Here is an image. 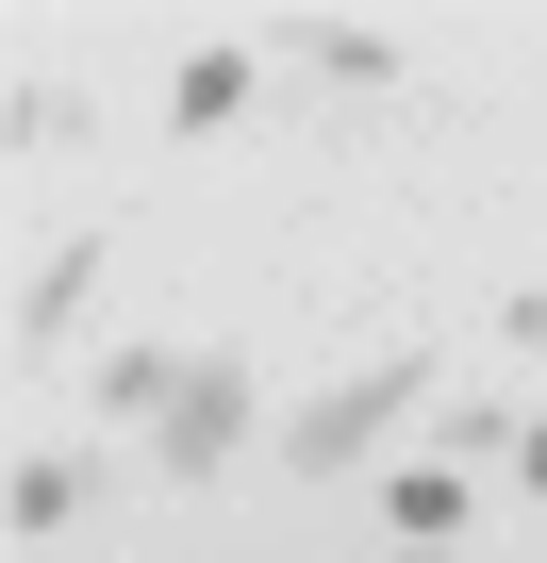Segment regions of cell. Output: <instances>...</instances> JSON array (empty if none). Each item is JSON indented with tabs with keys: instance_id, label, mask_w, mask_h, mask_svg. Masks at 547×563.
I'll list each match as a JSON object with an SVG mask.
<instances>
[{
	"instance_id": "obj_3",
	"label": "cell",
	"mask_w": 547,
	"mask_h": 563,
	"mask_svg": "<svg viewBox=\"0 0 547 563\" xmlns=\"http://www.w3.org/2000/svg\"><path fill=\"white\" fill-rule=\"evenodd\" d=\"M100 265H117V232L84 216V232H67V249H51L34 282H18V349H67V332H84V299H100Z\"/></svg>"
},
{
	"instance_id": "obj_10",
	"label": "cell",
	"mask_w": 547,
	"mask_h": 563,
	"mask_svg": "<svg viewBox=\"0 0 547 563\" xmlns=\"http://www.w3.org/2000/svg\"><path fill=\"white\" fill-rule=\"evenodd\" d=\"M166 398H183L166 349H117V365H100V415H166Z\"/></svg>"
},
{
	"instance_id": "obj_6",
	"label": "cell",
	"mask_w": 547,
	"mask_h": 563,
	"mask_svg": "<svg viewBox=\"0 0 547 563\" xmlns=\"http://www.w3.org/2000/svg\"><path fill=\"white\" fill-rule=\"evenodd\" d=\"M382 530L398 547H448L464 530V464H382Z\"/></svg>"
},
{
	"instance_id": "obj_2",
	"label": "cell",
	"mask_w": 547,
	"mask_h": 563,
	"mask_svg": "<svg viewBox=\"0 0 547 563\" xmlns=\"http://www.w3.org/2000/svg\"><path fill=\"white\" fill-rule=\"evenodd\" d=\"M232 448H249V365H232V349H199V365H183V398H166V431H150V464H166V481H216Z\"/></svg>"
},
{
	"instance_id": "obj_1",
	"label": "cell",
	"mask_w": 547,
	"mask_h": 563,
	"mask_svg": "<svg viewBox=\"0 0 547 563\" xmlns=\"http://www.w3.org/2000/svg\"><path fill=\"white\" fill-rule=\"evenodd\" d=\"M415 398H431V349H382V365H349L332 398H299V431H283V448H299V481H349V464H382V431H398Z\"/></svg>"
},
{
	"instance_id": "obj_11",
	"label": "cell",
	"mask_w": 547,
	"mask_h": 563,
	"mask_svg": "<svg viewBox=\"0 0 547 563\" xmlns=\"http://www.w3.org/2000/svg\"><path fill=\"white\" fill-rule=\"evenodd\" d=\"M514 481H530V497H547V415H530V431H514Z\"/></svg>"
},
{
	"instance_id": "obj_8",
	"label": "cell",
	"mask_w": 547,
	"mask_h": 563,
	"mask_svg": "<svg viewBox=\"0 0 547 563\" xmlns=\"http://www.w3.org/2000/svg\"><path fill=\"white\" fill-rule=\"evenodd\" d=\"M514 431H530V415H497V398H448V415H431V464H514Z\"/></svg>"
},
{
	"instance_id": "obj_7",
	"label": "cell",
	"mask_w": 547,
	"mask_h": 563,
	"mask_svg": "<svg viewBox=\"0 0 547 563\" xmlns=\"http://www.w3.org/2000/svg\"><path fill=\"white\" fill-rule=\"evenodd\" d=\"M299 51H316V67H332V84H398V67H415V51H398V34H365V18H316V34H299Z\"/></svg>"
},
{
	"instance_id": "obj_9",
	"label": "cell",
	"mask_w": 547,
	"mask_h": 563,
	"mask_svg": "<svg viewBox=\"0 0 547 563\" xmlns=\"http://www.w3.org/2000/svg\"><path fill=\"white\" fill-rule=\"evenodd\" d=\"M100 117H84V84H18V150H84Z\"/></svg>"
},
{
	"instance_id": "obj_5",
	"label": "cell",
	"mask_w": 547,
	"mask_h": 563,
	"mask_svg": "<svg viewBox=\"0 0 547 563\" xmlns=\"http://www.w3.org/2000/svg\"><path fill=\"white\" fill-rule=\"evenodd\" d=\"M84 497H100V464H84V448H34L18 481H0V514H18V547H34V530H67Z\"/></svg>"
},
{
	"instance_id": "obj_4",
	"label": "cell",
	"mask_w": 547,
	"mask_h": 563,
	"mask_svg": "<svg viewBox=\"0 0 547 563\" xmlns=\"http://www.w3.org/2000/svg\"><path fill=\"white\" fill-rule=\"evenodd\" d=\"M249 84H265V51H249V34L183 51V84H166V133H232V117H249Z\"/></svg>"
}]
</instances>
